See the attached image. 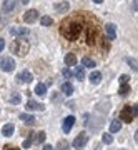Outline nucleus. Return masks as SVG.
<instances>
[{"label": "nucleus", "mask_w": 138, "mask_h": 150, "mask_svg": "<svg viewBox=\"0 0 138 150\" xmlns=\"http://www.w3.org/2000/svg\"><path fill=\"white\" fill-rule=\"evenodd\" d=\"M82 30H83V23H82V20H80V18H77V17L65 20L63 23H62V28H60L62 35H63L67 40H70V42L78 40Z\"/></svg>", "instance_id": "obj_1"}, {"label": "nucleus", "mask_w": 138, "mask_h": 150, "mask_svg": "<svg viewBox=\"0 0 138 150\" xmlns=\"http://www.w3.org/2000/svg\"><path fill=\"white\" fill-rule=\"evenodd\" d=\"M10 50L18 57H23L28 54L30 43H28V40H25V37H17V40H13V43L10 45Z\"/></svg>", "instance_id": "obj_2"}, {"label": "nucleus", "mask_w": 138, "mask_h": 150, "mask_svg": "<svg viewBox=\"0 0 138 150\" xmlns=\"http://www.w3.org/2000/svg\"><path fill=\"white\" fill-rule=\"evenodd\" d=\"M135 117H138V105H125L120 112V120L130 123Z\"/></svg>", "instance_id": "obj_3"}, {"label": "nucleus", "mask_w": 138, "mask_h": 150, "mask_svg": "<svg viewBox=\"0 0 138 150\" xmlns=\"http://www.w3.org/2000/svg\"><path fill=\"white\" fill-rule=\"evenodd\" d=\"M87 142H88V135L82 132V134H78L77 137H75V140H73V149L83 150V149H85V145H87Z\"/></svg>", "instance_id": "obj_4"}, {"label": "nucleus", "mask_w": 138, "mask_h": 150, "mask_svg": "<svg viewBox=\"0 0 138 150\" xmlns=\"http://www.w3.org/2000/svg\"><path fill=\"white\" fill-rule=\"evenodd\" d=\"M0 67H2L4 72H12V70L15 69V60L12 59V57L2 59V60H0Z\"/></svg>", "instance_id": "obj_5"}, {"label": "nucleus", "mask_w": 138, "mask_h": 150, "mask_svg": "<svg viewBox=\"0 0 138 150\" xmlns=\"http://www.w3.org/2000/svg\"><path fill=\"white\" fill-rule=\"evenodd\" d=\"M32 80H33V77H32L30 70H22L20 74L17 75V82L18 83H30Z\"/></svg>", "instance_id": "obj_6"}, {"label": "nucleus", "mask_w": 138, "mask_h": 150, "mask_svg": "<svg viewBox=\"0 0 138 150\" xmlns=\"http://www.w3.org/2000/svg\"><path fill=\"white\" fill-rule=\"evenodd\" d=\"M28 32H30V30H28L27 27H18V25L10 27V33L13 35V37H27Z\"/></svg>", "instance_id": "obj_7"}, {"label": "nucleus", "mask_w": 138, "mask_h": 150, "mask_svg": "<svg viewBox=\"0 0 138 150\" xmlns=\"http://www.w3.org/2000/svg\"><path fill=\"white\" fill-rule=\"evenodd\" d=\"M73 123H75V117H73V115H68V117H65L63 123H62V129H63L65 134H68L70 130H72Z\"/></svg>", "instance_id": "obj_8"}, {"label": "nucleus", "mask_w": 138, "mask_h": 150, "mask_svg": "<svg viewBox=\"0 0 138 150\" xmlns=\"http://www.w3.org/2000/svg\"><path fill=\"white\" fill-rule=\"evenodd\" d=\"M38 18V12L37 10H27L25 15H23V20H25V23H33V22Z\"/></svg>", "instance_id": "obj_9"}, {"label": "nucleus", "mask_w": 138, "mask_h": 150, "mask_svg": "<svg viewBox=\"0 0 138 150\" xmlns=\"http://www.w3.org/2000/svg\"><path fill=\"white\" fill-rule=\"evenodd\" d=\"M105 32H106V35H108L110 40H115V38H117V28H115L113 23H106L105 25Z\"/></svg>", "instance_id": "obj_10"}, {"label": "nucleus", "mask_w": 138, "mask_h": 150, "mask_svg": "<svg viewBox=\"0 0 138 150\" xmlns=\"http://www.w3.org/2000/svg\"><path fill=\"white\" fill-rule=\"evenodd\" d=\"M27 110H38V112H43V110H45V105H43V103H38V102L30 100V102L27 103Z\"/></svg>", "instance_id": "obj_11"}, {"label": "nucleus", "mask_w": 138, "mask_h": 150, "mask_svg": "<svg viewBox=\"0 0 138 150\" xmlns=\"http://www.w3.org/2000/svg\"><path fill=\"white\" fill-rule=\"evenodd\" d=\"M20 120L25 123V125H35V117H33V115H30V113H22Z\"/></svg>", "instance_id": "obj_12"}, {"label": "nucleus", "mask_w": 138, "mask_h": 150, "mask_svg": "<svg viewBox=\"0 0 138 150\" xmlns=\"http://www.w3.org/2000/svg\"><path fill=\"white\" fill-rule=\"evenodd\" d=\"M13 130H15L13 123H5V125H4V129H2V135H4V137H12Z\"/></svg>", "instance_id": "obj_13"}, {"label": "nucleus", "mask_w": 138, "mask_h": 150, "mask_svg": "<svg viewBox=\"0 0 138 150\" xmlns=\"http://www.w3.org/2000/svg\"><path fill=\"white\" fill-rule=\"evenodd\" d=\"M70 8L68 2H62V4H55V12L57 13H65V12Z\"/></svg>", "instance_id": "obj_14"}, {"label": "nucleus", "mask_w": 138, "mask_h": 150, "mask_svg": "<svg viewBox=\"0 0 138 150\" xmlns=\"http://www.w3.org/2000/svg\"><path fill=\"white\" fill-rule=\"evenodd\" d=\"M35 93H37L38 97H45L47 95V85H45V83H37V85H35Z\"/></svg>", "instance_id": "obj_15"}, {"label": "nucleus", "mask_w": 138, "mask_h": 150, "mask_svg": "<svg viewBox=\"0 0 138 150\" xmlns=\"http://www.w3.org/2000/svg\"><path fill=\"white\" fill-rule=\"evenodd\" d=\"M62 92H63L65 95H72L73 93V85L70 82H63L62 83Z\"/></svg>", "instance_id": "obj_16"}, {"label": "nucleus", "mask_w": 138, "mask_h": 150, "mask_svg": "<svg viewBox=\"0 0 138 150\" xmlns=\"http://www.w3.org/2000/svg\"><path fill=\"white\" fill-rule=\"evenodd\" d=\"M65 64L68 65V67H73L77 64V55L75 54H67L65 55Z\"/></svg>", "instance_id": "obj_17"}, {"label": "nucleus", "mask_w": 138, "mask_h": 150, "mask_svg": "<svg viewBox=\"0 0 138 150\" xmlns=\"http://www.w3.org/2000/svg\"><path fill=\"white\" fill-rule=\"evenodd\" d=\"M120 130H122V120H113L112 125H110V132L112 134H117Z\"/></svg>", "instance_id": "obj_18"}, {"label": "nucleus", "mask_w": 138, "mask_h": 150, "mask_svg": "<svg viewBox=\"0 0 138 150\" xmlns=\"http://www.w3.org/2000/svg\"><path fill=\"white\" fill-rule=\"evenodd\" d=\"M100 80H101V74L100 72H92L90 74V82L93 83V85H98Z\"/></svg>", "instance_id": "obj_19"}, {"label": "nucleus", "mask_w": 138, "mask_h": 150, "mask_svg": "<svg viewBox=\"0 0 138 150\" xmlns=\"http://www.w3.org/2000/svg\"><path fill=\"white\" fill-rule=\"evenodd\" d=\"M15 8V0H5L4 2V12H12Z\"/></svg>", "instance_id": "obj_20"}, {"label": "nucleus", "mask_w": 138, "mask_h": 150, "mask_svg": "<svg viewBox=\"0 0 138 150\" xmlns=\"http://www.w3.org/2000/svg\"><path fill=\"white\" fill-rule=\"evenodd\" d=\"M45 137H47V135H45V132H42V130H40V132H37V134H35L33 140H35V144H43V142H45Z\"/></svg>", "instance_id": "obj_21"}, {"label": "nucleus", "mask_w": 138, "mask_h": 150, "mask_svg": "<svg viewBox=\"0 0 138 150\" xmlns=\"http://www.w3.org/2000/svg\"><path fill=\"white\" fill-rule=\"evenodd\" d=\"M73 75L78 79V80H82V79L85 77V67H77V69H75V72H73Z\"/></svg>", "instance_id": "obj_22"}, {"label": "nucleus", "mask_w": 138, "mask_h": 150, "mask_svg": "<svg viewBox=\"0 0 138 150\" xmlns=\"http://www.w3.org/2000/svg\"><path fill=\"white\" fill-rule=\"evenodd\" d=\"M82 65H83V67H88V69H93V67H95V60H92L90 57H83Z\"/></svg>", "instance_id": "obj_23"}, {"label": "nucleus", "mask_w": 138, "mask_h": 150, "mask_svg": "<svg viewBox=\"0 0 138 150\" xmlns=\"http://www.w3.org/2000/svg\"><path fill=\"white\" fill-rule=\"evenodd\" d=\"M127 64L132 67L135 72H138V60L137 59H132V57H127Z\"/></svg>", "instance_id": "obj_24"}, {"label": "nucleus", "mask_w": 138, "mask_h": 150, "mask_svg": "<svg viewBox=\"0 0 138 150\" xmlns=\"http://www.w3.org/2000/svg\"><path fill=\"white\" fill-rule=\"evenodd\" d=\"M101 142H103V144H112L113 142V137H112V134H103L101 135Z\"/></svg>", "instance_id": "obj_25"}, {"label": "nucleus", "mask_w": 138, "mask_h": 150, "mask_svg": "<svg viewBox=\"0 0 138 150\" xmlns=\"http://www.w3.org/2000/svg\"><path fill=\"white\" fill-rule=\"evenodd\" d=\"M128 92H130V87H128V83H125V85H122L120 87V90H118V93L122 97H125V95H128Z\"/></svg>", "instance_id": "obj_26"}, {"label": "nucleus", "mask_w": 138, "mask_h": 150, "mask_svg": "<svg viewBox=\"0 0 138 150\" xmlns=\"http://www.w3.org/2000/svg\"><path fill=\"white\" fill-rule=\"evenodd\" d=\"M32 142H33V135L30 134L28 137H27V140L23 142V145H22V147H25V149H30V145H32Z\"/></svg>", "instance_id": "obj_27"}, {"label": "nucleus", "mask_w": 138, "mask_h": 150, "mask_svg": "<svg viewBox=\"0 0 138 150\" xmlns=\"http://www.w3.org/2000/svg\"><path fill=\"white\" fill-rule=\"evenodd\" d=\"M20 100H22L20 93H13V95H12V98H10V102L13 103V105H17V103H20Z\"/></svg>", "instance_id": "obj_28"}, {"label": "nucleus", "mask_w": 138, "mask_h": 150, "mask_svg": "<svg viewBox=\"0 0 138 150\" xmlns=\"http://www.w3.org/2000/svg\"><path fill=\"white\" fill-rule=\"evenodd\" d=\"M40 22H42V25H45V27H47V25H52V17L45 15V17H42V20Z\"/></svg>", "instance_id": "obj_29"}, {"label": "nucleus", "mask_w": 138, "mask_h": 150, "mask_svg": "<svg viewBox=\"0 0 138 150\" xmlns=\"http://www.w3.org/2000/svg\"><path fill=\"white\" fill-rule=\"evenodd\" d=\"M62 74H63L65 79H70V77H72V72H70V69H67V67L63 69V72H62Z\"/></svg>", "instance_id": "obj_30"}, {"label": "nucleus", "mask_w": 138, "mask_h": 150, "mask_svg": "<svg viewBox=\"0 0 138 150\" xmlns=\"http://www.w3.org/2000/svg\"><path fill=\"white\" fill-rule=\"evenodd\" d=\"M128 80H130V79H128V75H122V77H120V83H122V85L128 83Z\"/></svg>", "instance_id": "obj_31"}, {"label": "nucleus", "mask_w": 138, "mask_h": 150, "mask_svg": "<svg viewBox=\"0 0 138 150\" xmlns=\"http://www.w3.org/2000/svg\"><path fill=\"white\" fill-rule=\"evenodd\" d=\"M4 48H5V40H4V38H0V52H2Z\"/></svg>", "instance_id": "obj_32"}, {"label": "nucleus", "mask_w": 138, "mask_h": 150, "mask_svg": "<svg viewBox=\"0 0 138 150\" xmlns=\"http://www.w3.org/2000/svg\"><path fill=\"white\" fill-rule=\"evenodd\" d=\"M4 150H20V149H15V147H12V145H5Z\"/></svg>", "instance_id": "obj_33"}, {"label": "nucleus", "mask_w": 138, "mask_h": 150, "mask_svg": "<svg viewBox=\"0 0 138 150\" xmlns=\"http://www.w3.org/2000/svg\"><path fill=\"white\" fill-rule=\"evenodd\" d=\"M43 150H55V149H53L52 145H45V147H43Z\"/></svg>", "instance_id": "obj_34"}, {"label": "nucleus", "mask_w": 138, "mask_h": 150, "mask_svg": "<svg viewBox=\"0 0 138 150\" xmlns=\"http://www.w3.org/2000/svg\"><path fill=\"white\" fill-rule=\"evenodd\" d=\"M133 8H135V10L138 8V0H135V2H133Z\"/></svg>", "instance_id": "obj_35"}, {"label": "nucleus", "mask_w": 138, "mask_h": 150, "mask_svg": "<svg viewBox=\"0 0 138 150\" xmlns=\"http://www.w3.org/2000/svg\"><path fill=\"white\" fill-rule=\"evenodd\" d=\"M135 140H137V142H138V130H137V132H135Z\"/></svg>", "instance_id": "obj_36"}, {"label": "nucleus", "mask_w": 138, "mask_h": 150, "mask_svg": "<svg viewBox=\"0 0 138 150\" xmlns=\"http://www.w3.org/2000/svg\"><path fill=\"white\" fill-rule=\"evenodd\" d=\"M93 2H95V4H101V2H103V0H93Z\"/></svg>", "instance_id": "obj_37"}, {"label": "nucleus", "mask_w": 138, "mask_h": 150, "mask_svg": "<svg viewBox=\"0 0 138 150\" xmlns=\"http://www.w3.org/2000/svg\"><path fill=\"white\" fill-rule=\"evenodd\" d=\"M22 2H23V4H28V2H30V0H22Z\"/></svg>", "instance_id": "obj_38"}, {"label": "nucleus", "mask_w": 138, "mask_h": 150, "mask_svg": "<svg viewBox=\"0 0 138 150\" xmlns=\"http://www.w3.org/2000/svg\"><path fill=\"white\" fill-rule=\"evenodd\" d=\"M60 150H67V145H65V147H62V149H60Z\"/></svg>", "instance_id": "obj_39"}]
</instances>
